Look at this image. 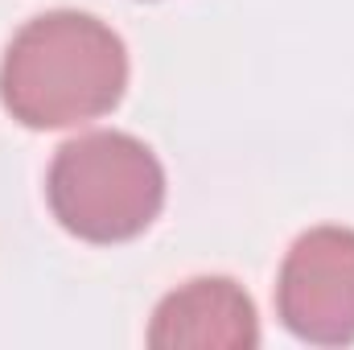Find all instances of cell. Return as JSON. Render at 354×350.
<instances>
[{"instance_id":"6da1fadb","label":"cell","mask_w":354,"mask_h":350,"mask_svg":"<svg viewBox=\"0 0 354 350\" xmlns=\"http://www.w3.org/2000/svg\"><path fill=\"white\" fill-rule=\"evenodd\" d=\"M124 87V42L99 17L75 8L29 21L0 62V99L25 128H71L99 120L120 103Z\"/></svg>"},{"instance_id":"7a4b0ae2","label":"cell","mask_w":354,"mask_h":350,"mask_svg":"<svg viewBox=\"0 0 354 350\" xmlns=\"http://www.w3.org/2000/svg\"><path fill=\"white\" fill-rule=\"evenodd\" d=\"M46 198L71 235L87 243H124L161 214L165 169L153 149L128 132H87L58 149Z\"/></svg>"},{"instance_id":"3957f363","label":"cell","mask_w":354,"mask_h":350,"mask_svg":"<svg viewBox=\"0 0 354 350\" xmlns=\"http://www.w3.org/2000/svg\"><path fill=\"white\" fill-rule=\"evenodd\" d=\"M280 322L313 347L354 342V231L313 227L280 264L276 280Z\"/></svg>"},{"instance_id":"277c9868","label":"cell","mask_w":354,"mask_h":350,"mask_svg":"<svg viewBox=\"0 0 354 350\" xmlns=\"http://www.w3.org/2000/svg\"><path fill=\"white\" fill-rule=\"evenodd\" d=\"M260 342V322L252 297L227 276H198L174 288L149 326V347H210L252 350Z\"/></svg>"}]
</instances>
